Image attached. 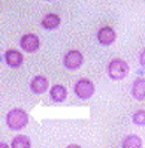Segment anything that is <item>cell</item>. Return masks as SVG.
Instances as JSON below:
<instances>
[{
  "mask_svg": "<svg viewBox=\"0 0 145 148\" xmlns=\"http://www.w3.org/2000/svg\"><path fill=\"white\" fill-rule=\"evenodd\" d=\"M30 90L35 94H42L48 90V78L45 75H36L30 81Z\"/></svg>",
  "mask_w": 145,
  "mask_h": 148,
  "instance_id": "cell-7",
  "label": "cell"
},
{
  "mask_svg": "<svg viewBox=\"0 0 145 148\" xmlns=\"http://www.w3.org/2000/svg\"><path fill=\"white\" fill-rule=\"evenodd\" d=\"M0 148H11V145H8L6 142H0Z\"/></svg>",
  "mask_w": 145,
  "mask_h": 148,
  "instance_id": "cell-17",
  "label": "cell"
},
{
  "mask_svg": "<svg viewBox=\"0 0 145 148\" xmlns=\"http://www.w3.org/2000/svg\"><path fill=\"white\" fill-rule=\"evenodd\" d=\"M49 97H51V100L55 102V103L64 102L66 97H67V90H66V87L62 85V84L53 85V87L49 88Z\"/></svg>",
  "mask_w": 145,
  "mask_h": 148,
  "instance_id": "cell-9",
  "label": "cell"
},
{
  "mask_svg": "<svg viewBox=\"0 0 145 148\" xmlns=\"http://www.w3.org/2000/svg\"><path fill=\"white\" fill-rule=\"evenodd\" d=\"M5 62L11 67H20L24 63V57L20 51L16 49H8L5 53Z\"/></svg>",
  "mask_w": 145,
  "mask_h": 148,
  "instance_id": "cell-8",
  "label": "cell"
},
{
  "mask_svg": "<svg viewBox=\"0 0 145 148\" xmlns=\"http://www.w3.org/2000/svg\"><path fill=\"white\" fill-rule=\"evenodd\" d=\"M132 96L136 100H144L145 99V78H136L132 84Z\"/></svg>",
  "mask_w": 145,
  "mask_h": 148,
  "instance_id": "cell-11",
  "label": "cell"
},
{
  "mask_svg": "<svg viewBox=\"0 0 145 148\" xmlns=\"http://www.w3.org/2000/svg\"><path fill=\"white\" fill-rule=\"evenodd\" d=\"M132 120L136 126H145V111L144 109H138L132 115Z\"/></svg>",
  "mask_w": 145,
  "mask_h": 148,
  "instance_id": "cell-14",
  "label": "cell"
},
{
  "mask_svg": "<svg viewBox=\"0 0 145 148\" xmlns=\"http://www.w3.org/2000/svg\"><path fill=\"white\" fill-rule=\"evenodd\" d=\"M144 142L138 135H127L121 141V148H142Z\"/></svg>",
  "mask_w": 145,
  "mask_h": 148,
  "instance_id": "cell-12",
  "label": "cell"
},
{
  "mask_svg": "<svg viewBox=\"0 0 145 148\" xmlns=\"http://www.w3.org/2000/svg\"><path fill=\"white\" fill-rule=\"evenodd\" d=\"M129 75V64L121 58H114L108 64V76L114 81H120Z\"/></svg>",
  "mask_w": 145,
  "mask_h": 148,
  "instance_id": "cell-2",
  "label": "cell"
},
{
  "mask_svg": "<svg viewBox=\"0 0 145 148\" xmlns=\"http://www.w3.org/2000/svg\"><path fill=\"white\" fill-rule=\"evenodd\" d=\"M115 39H117V33L112 27H108L106 25V27H100L97 30V40L100 45H105V47L112 45Z\"/></svg>",
  "mask_w": 145,
  "mask_h": 148,
  "instance_id": "cell-6",
  "label": "cell"
},
{
  "mask_svg": "<svg viewBox=\"0 0 145 148\" xmlns=\"http://www.w3.org/2000/svg\"><path fill=\"white\" fill-rule=\"evenodd\" d=\"M94 91H96V87L93 84V81L88 79V78H81V79H78L73 85V93L76 94V97L81 99V100L91 99Z\"/></svg>",
  "mask_w": 145,
  "mask_h": 148,
  "instance_id": "cell-3",
  "label": "cell"
},
{
  "mask_svg": "<svg viewBox=\"0 0 145 148\" xmlns=\"http://www.w3.org/2000/svg\"><path fill=\"white\" fill-rule=\"evenodd\" d=\"M47 2H51V0H47Z\"/></svg>",
  "mask_w": 145,
  "mask_h": 148,
  "instance_id": "cell-18",
  "label": "cell"
},
{
  "mask_svg": "<svg viewBox=\"0 0 145 148\" xmlns=\"http://www.w3.org/2000/svg\"><path fill=\"white\" fill-rule=\"evenodd\" d=\"M11 148H31L30 138L25 136V135H16V136L12 139Z\"/></svg>",
  "mask_w": 145,
  "mask_h": 148,
  "instance_id": "cell-13",
  "label": "cell"
},
{
  "mask_svg": "<svg viewBox=\"0 0 145 148\" xmlns=\"http://www.w3.org/2000/svg\"><path fill=\"white\" fill-rule=\"evenodd\" d=\"M62 23V18H60V15H57V14H53V12H49L47 14L44 18H42L40 21V25L44 27L45 30H55L58 25H60Z\"/></svg>",
  "mask_w": 145,
  "mask_h": 148,
  "instance_id": "cell-10",
  "label": "cell"
},
{
  "mask_svg": "<svg viewBox=\"0 0 145 148\" xmlns=\"http://www.w3.org/2000/svg\"><path fill=\"white\" fill-rule=\"evenodd\" d=\"M84 63V54L78 49H70L67 51L63 57V64L66 69H69V71H76V69H79Z\"/></svg>",
  "mask_w": 145,
  "mask_h": 148,
  "instance_id": "cell-4",
  "label": "cell"
},
{
  "mask_svg": "<svg viewBox=\"0 0 145 148\" xmlns=\"http://www.w3.org/2000/svg\"><path fill=\"white\" fill-rule=\"evenodd\" d=\"M20 47L25 53H36L40 47V40L38 38V34L35 33H25L23 34V38L20 40Z\"/></svg>",
  "mask_w": 145,
  "mask_h": 148,
  "instance_id": "cell-5",
  "label": "cell"
},
{
  "mask_svg": "<svg viewBox=\"0 0 145 148\" xmlns=\"http://www.w3.org/2000/svg\"><path fill=\"white\" fill-rule=\"evenodd\" d=\"M139 63H141V66L145 69V48L141 51V54H139Z\"/></svg>",
  "mask_w": 145,
  "mask_h": 148,
  "instance_id": "cell-15",
  "label": "cell"
},
{
  "mask_svg": "<svg viewBox=\"0 0 145 148\" xmlns=\"http://www.w3.org/2000/svg\"><path fill=\"white\" fill-rule=\"evenodd\" d=\"M6 124L11 130L18 132L29 124V114L21 108H14L6 114Z\"/></svg>",
  "mask_w": 145,
  "mask_h": 148,
  "instance_id": "cell-1",
  "label": "cell"
},
{
  "mask_svg": "<svg viewBox=\"0 0 145 148\" xmlns=\"http://www.w3.org/2000/svg\"><path fill=\"white\" fill-rule=\"evenodd\" d=\"M66 148H82L81 145H78V144H70V145H67Z\"/></svg>",
  "mask_w": 145,
  "mask_h": 148,
  "instance_id": "cell-16",
  "label": "cell"
}]
</instances>
